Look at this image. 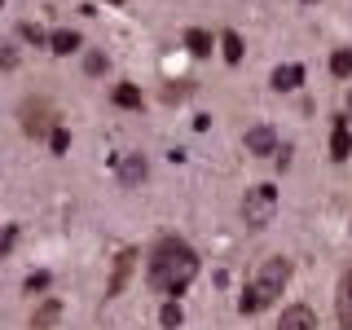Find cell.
Segmentation results:
<instances>
[{
	"instance_id": "6da1fadb",
	"label": "cell",
	"mask_w": 352,
	"mask_h": 330,
	"mask_svg": "<svg viewBox=\"0 0 352 330\" xmlns=\"http://www.w3.org/2000/svg\"><path fill=\"white\" fill-rule=\"evenodd\" d=\"M198 264L203 260H198V251L185 238H159L146 256V282H150V291L172 300V295L190 291V282L198 278Z\"/></svg>"
},
{
	"instance_id": "7a4b0ae2",
	"label": "cell",
	"mask_w": 352,
	"mask_h": 330,
	"mask_svg": "<svg viewBox=\"0 0 352 330\" xmlns=\"http://www.w3.org/2000/svg\"><path fill=\"white\" fill-rule=\"evenodd\" d=\"M286 282H291V260L269 256V260L260 264V273H256V282H251V291L238 300V313H242V317L264 313V308H269V304L286 291Z\"/></svg>"
},
{
	"instance_id": "3957f363",
	"label": "cell",
	"mask_w": 352,
	"mask_h": 330,
	"mask_svg": "<svg viewBox=\"0 0 352 330\" xmlns=\"http://www.w3.org/2000/svg\"><path fill=\"white\" fill-rule=\"evenodd\" d=\"M278 216V190L273 185H251L242 194V225L247 229H269Z\"/></svg>"
},
{
	"instance_id": "277c9868",
	"label": "cell",
	"mask_w": 352,
	"mask_h": 330,
	"mask_svg": "<svg viewBox=\"0 0 352 330\" xmlns=\"http://www.w3.org/2000/svg\"><path fill=\"white\" fill-rule=\"evenodd\" d=\"M242 146H247V154H256V159H269V154H278V132L269 124H256V128L242 132Z\"/></svg>"
},
{
	"instance_id": "5b68a950",
	"label": "cell",
	"mask_w": 352,
	"mask_h": 330,
	"mask_svg": "<svg viewBox=\"0 0 352 330\" xmlns=\"http://www.w3.org/2000/svg\"><path fill=\"white\" fill-rule=\"evenodd\" d=\"M146 176H150L146 154H137V150H132V154H119V185H128V190H132V185H141Z\"/></svg>"
},
{
	"instance_id": "8992f818",
	"label": "cell",
	"mask_w": 352,
	"mask_h": 330,
	"mask_svg": "<svg viewBox=\"0 0 352 330\" xmlns=\"http://www.w3.org/2000/svg\"><path fill=\"white\" fill-rule=\"evenodd\" d=\"M278 330H317V313L308 304H291V308H282Z\"/></svg>"
},
{
	"instance_id": "52a82bcc",
	"label": "cell",
	"mask_w": 352,
	"mask_h": 330,
	"mask_svg": "<svg viewBox=\"0 0 352 330\" xmlns=\"http://www.w3.org/2000/svg\"><path fill=\"white\" fill-rule=\"evenodd\" d=\"M335 313H339V326L352 330V269H344V278L335 286Z\"/></svg>"
},
{
	"instance_id": "ba28073f",
	"label": "cell",
	"mask_w": 352,
	"mask_h": 330,
	"mask_svg": "<svg viewBox=\"0 0 352 330\" xmlns=\"http://www.w3.org/2000/svg\"><path fill=\"white\" fill-rule=\"evenodd\" d=\"M352 154V132H348V119L344 115H335V132H330V159L335 163H344Z\"/></svg>"
},
{
	"instance_id": "9c48e42d",
	"label": "cell",
	"mask_w": 352,
	"mask_h": 330,
	"mask_svg": "<svg viewBox=\"0 0 352 330\" xmlns=\"http://www.w3.org/2000/svg\"><path fill=\"white\" fill-rule=\"evenodd\" d=\"M269 84L278 88V93H295V88L304 84V66H300V62H286V66H278Z\"/></svg>"
},
{
	"instance_id": "30bf717a",
	"label": "cell",
	"mask_w": 352,
	"mask_h": 330,
	"mask_svg": "<svg viewBox=\"0 0 352 330\" xmlns=\"http://www.w3.org/2000/svg\"><path fill=\"white\" fill-rule=\"evenodd\" d=\"M80 31H71V27H62V31H53L49 36V49L58 53V58H66V53H80Z\"/></svg>"
},
{
	"instance_id": "8fae6325",
	"label": "cell",
	"mask_w": 352,
	"mask_h": 330,
	"mask_svg": "<svg viewBox=\"0 0 352 330\" xmlns=\"http://www.w3.org/2000/svg\"><path fill=\"white\" fill-rule=\"evenodd\" d=\"M22 115H27V119H22L27 137H44V132H49V110H44V106H31V102H27V110H22Z\"/></svg>"
},
{
	"instance_id": "7c38bea8",
	"label": "cell",
	"mask_w": 352,
	"mask_h": 330,
	"mask_svg": "<svg viewBox=\"0 0 352 330\" xmlns=\"http://www.w3.org/2000/svg\"><path fill=\"white\" fill-rule=\"evenodd\" d=\"M132 260H137V251H124V256L115 260V278H110V286H106V300L124 291V282H128V273H132Z\"/></svg>"
},
{
	"instance_id": "4fadbf2b",
	"label": "cell",
	"mask_w": 352,
	"mask_h": 330,
	"mask_svg": "<svg viewBox=\"0 0 352 330\" xmlns=\"http://www.w3.org/2000/svg\"><path fill=\"white\" fill-rule=\"evenodd\" d=\"M212 31H203V27H190V31H185V49H190L194 53V58H207V53H212Z\"/></svg>"
},
{
	"instance_id": "5bb4252c",
	"label": "cell",
	"mask_w": 352,
	"mask_h": 330,
	"mask_svg": "<svg viewBox=\"0 0 352 330\" xmlns=\"http://www.w3.org/2000/svg\"><path fill=\"white\" fill-rule=\"evenodd\" d=\"M58 317H62V304H58V300H44L36 313H31V330H49Z\"/></svg>"
},
{
	"instance_id": "9a60e30c",
	"label": "cell",
	"mask_w": 352,
	"mask_h": 330,
	"mask_svg": "<svg viewBox=\"0 0 352 330\" xmlns=\"http://www.w3.org/2000/svg\"><path fill=\"white\" fill-rule=\"evenodd\" d=\"M220 53H225L229 66L242 62V36H238V31H220Z\"/></svg>"
},
{
	"instance_id": "2e32d148",
	"label": "cell",
	"mask_w": 352,
	"mask_h": 330,
	"mask_svg": "<svg viewBox=\"0 0 352 330\" xmlns=\"http://www.w3.org/2000/svg\"><path fill=\"white\" fill-rule=\"evenodd\" d=\"M330 75H335V80H352V49L330 53Z\"/></svg>"
},
{
	"instance_id": "e0dca14e",
	"label": "cell",
	"mask_w": 352,
	"mask_h": 330,
	"mask_svg": "<svg viewBox=\"0 0 352 330\" xmlns=\"http://www.w3.org/2000/svg\"><path fill=\"white\" fill-rule=\"evenodd\" d=\"M141 102H146V97H141V88H137V84H119V88H115V106H124V110H141Z\"/></svg>"
},
{
	"instance_id": "ac0fdd59",
	"label": "cell",
	"mask_w": 352,
	"mask_h": 330,
	"mask_svg": "<svg viewBox=\"0 0 352 330\" xmlns=\"http://www.w3.org/2000/svg\"><path fill=\"white\" fill-rule=\"evenodd\" d=\"M181 322H185V308L176 304V300H168V304L159 308V326H163V330H176Z\"/></svg>"
},
{
	"instance_id": "d6986e66",
	"label": "cell",
	"mask_w": 352,
	"mask_h": 330,
	"mask_svg": "<svg viewBox=\"0 0 352 330\" xmlns=\"http://www.w3.org/2000/svg\"><path fill=\"white\" fill-rule=\"evenodd\" d=\"M49 282H53L49 273H31V278L22 282V291H27V295H36V291H49Z\"/></svg>"
},
{
	"instance_id": "ffe728a7",
	"label": "cell",
	"mask_w": 352,
	"mask_h": 330,
	"mask_svg": "<svg viewBox=\"0 0 352 330\" xmlns=\"http://www.w3.org/2000/svg\"><path fill=\"white\" fill-rule=\"evenodd\" d=\"M49 146H53V154H66V146H71V132H66V128H53L49 132Z\"/></svg>"
},
{
	"instance_id": "44dd1931",
	"label": "cell",
	"mask_w": 352,
	"mask_h": 330,
	"mask_svg": "<svg viewBox=\"0 0 352 330\" xmlns=\"http://www.w3.org/2000/svg\"><path fill=\"white\" fill-rule=\"evenodd\" d=\"M84 71L88 75H102L106 71V58H102V53H88V58H84Z\"/></svg>"
},
{
	"instance_id": "7402d4cb",
	"label": "cell",
	"mask_w": 352,
	"mask_h": 330,
	"mask_svg": "<svg viewBox=\"0 0 352 330\" xmlns=\"http://www.w3.org/2000/svg\"><path fill=\"white\" fill-rule=\"evenodd\" d=\"M22 36H27L31 44H49V36H44L40 27H31V22H27V27H22Z\"/></svg>"
},
{
	"instance_id": "603a6c76",
	"label": "cell",
	"mask_w": 352,
	"mask_h": 330,
	"mask_svg": "<svg viewBox=\"0 0 352 330\" xmlns=\"http://www.w3.org/2000/svg\"><path fill=\"white\" fill-rule=\"evenodd\" d=\"M14 238H18V229H14V225H9V229H0V251H9V247H14Z\"/></svg>"
},
{
	"instance_id": "cb8c5ba5",
	"label": "cell",
	"mask_w": 352,
	"mask_h": 330,
	"mask_svg": "<svg viewBox=\"0 0 352 330\" xmlns=\"http://www.w3.org/2000/svg\"><path fill=\"white\" fill-rule=\"evenodd\" d=\"M348 115H352V88H348Z\"/></svg>"
},
{
	"instance_id": "d4e9b609",
	"label": "cell",
	"mask_w": 352,
	"mask_h": 330,
	"mask_svg": "<svg viewBox=\"0 0 352 330\" xmlns=\"http://www.w3.org/2000/svg\"><path fill=\"white\" fill-rule=\"evenodd\" d=\"M110 5H124V0H110Z\"/></svg>"
}]
</instances>
